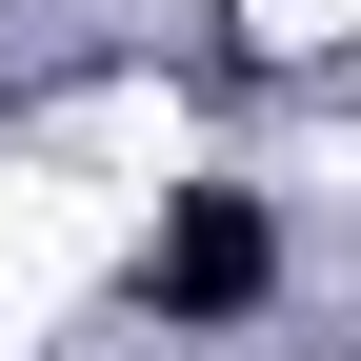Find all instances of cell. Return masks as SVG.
Listing matches in <instances>:
<instances>
[{"label":"cell","instance_id":"6da1fadb","mask_svg":"<svg viewBox=\"0 0 361 361\" xmlns=\"http://www.w3.org/2000/svg\"><path fill=\"white\" fill-rule=\"evenodd\" d=\"M261 281H281L261 201H241V180H180V201H161V241H141V301H161V322H241Z\"/></svg>","mask_w":361,"mask_h":361}]
</instances>
